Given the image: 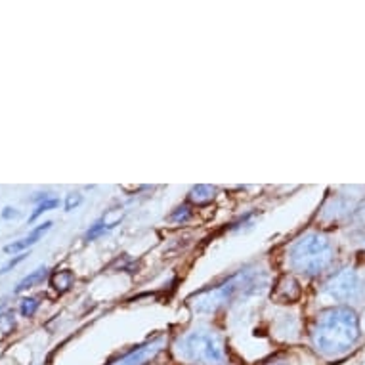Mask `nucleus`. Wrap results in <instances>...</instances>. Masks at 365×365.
<instances>
[{"instance_id":"1","label":"nucleus","mask_w":365,"mask_h":365,"mask_svg":"<svg viewBox=\"0 0 365 365\" xmlns=\"http://www.w3.org/2000/svg\"><path fill=\"white\" fill-rule=\"evenodd\" d=\"M312 350L319 358L335 361L352 352L361 339L359 317L352 306H331L319 312L308 331Z\"/></svg>"},{"instance_id":"2","label":"nucleus","mask_w":365,"mask_h":365,"mask_svg":"<svg viewBox=\"0 0 365 365\" xmlns=\"http://www.w3.org/2000/svg\"><path fill=\"white\" fill-rule=\"evenodd\" d=\"M266 285H268V274L264 269L247 266L226 277L224 282L195 293L190 302L197 314H215L224 306L232 304L234 300L257 297L266 289Z\"/></svg>"},{"instance_id":"3","label":"nucleus","mask_w":365,"mask_h":365,"mask_svg":"<svg viewBox=\"0 0 365 365\" xmlns=\"http://www.w3.org/2000/svg\"><path fill=\"white\" fill-rule=\"evenodd\" d=\"M173 352L178 361L186 365H227L224 336L209 325H199L178 336Z\"/></svg>"},{"instance_id":"4","label":"nucleus","mask_w":365,"mask_h":365,"mask_svg":"<svg viewBox=\"0 0 365 365\" xmlns=\"http://www.w3.org/2000/svg\"><path fill=\"white\" fill-rule=\"evenodd\" d=\"M336 247L329 235L322 232H308L300 235L287 251L289 268L302 276L316 277L333 266Z\"/></svg>"},{"instance_id":"5","label":"nucleus","mask_w":365,"mask_h":365,"mask_svg":"<svg viewBox=\"0 0 365 365\" xmlns=\"http://www.w3.org/2000/svg\"><path fill=\"white\" fill-rule=\"evenodd\" d=\"M322 294L335 306H350L365 300V272L356 266L335 269L322 285Z\"/></svg>"},{"instance_id":"6","label":"nucleus","mask_w":365,"mask_h":365,"mask_svg":"<svg viewBox=\"0 0 365 365\" xmlns=\"http://www.w3.org/2000/svg\"><path fill=\"white\" fill-rule=\"evenodd\" d=\"M165 348H167V336L157 335L113 359L109 365H151L155 364Z\"/></svg>"},{"instance_id":"7","label":"nucleus","mask_w":365,"mask_h":365,"mask_svg":"<svg viewBox=\"0 0 365 365\" xmlns=\"http://www.w3.org/2000/svg\"><path fill=\"white\" fill-rule=\"evenodd\" d=\"M52 226H54V224H52V222H50V220L44 222V224H41V226H36L29 235H25L24 240L14 241V243H10V245L4 247V251L10 252V255H12V252H19V255H21V252L27 251L29 247H33V245H35V243H38L42 235L46 234V232H48V230Z\"/></svg>"},{"instance_id":"8","label":"nucleus","mask_w":365,"mask_h":365,"mask_svg":"<svg viewBox=\"0 0 365 365\" xmlns=\"http://www.w3.org/2000/svg\"><path fill=\"white\" fill-rule=\"evenodd\" d=\"M46 276H48V268H46V266H41V268H36L35 272H31L29 276H25L24 279L18 283V287L14 289V293L19 294V293H24V291H27V289L35 287L36 283L44 282V277H46Z\"/></svg>"},{"instance_id":"9","label":"nucleus","mask_w":365,"mask_h":365,"mask_svg":"<svg viewBox=\"0 0 365 365\" xmlns=\"http://www.w3.org/2000/svg\"><path fill=\"white\" fill-rule=\"evenodd\" d=\"M73 282H75V276H73L71 269H58L50 277V283L58 293H67L71 289Z\"/></svg>"},{"instance_id":"10","label":"nucleus","mask_w":365,"mask_h":365,"mask_svg":"<svg viewBox=\"0 0 365 365\" xmlns=\"http://www.w3.org/2000/svg\"><path fill=\"white\" fill-rule=\"evenodd\" d=\"M119 222H106V218L94 222V224H92V226L88 227V232H86V235H84V240H86V241H94V240H98V237H102L103 234H108V232H111V230H113V227L117 226Z\"/></svg>"},{"instance_id":"11","label":"nucleus","mask_w":365,"mask_h":365,"mask_svg":"<svg viewBox=\"0 0 365 365\" xmlns=\"http://www.w3.org/2000/svg\"><path fill=\"white\" fill-rule=\"evenodd\" d=\"M216 190L212 186H197L193 187L192 193H190V199H192L193 203L203 205V203H210L212 199H215Z\"/></svg>"},{"instance_id":"12","label":"nucleus","mask_w":365,"mask_h":365,"mask_svg":"<svg viewBox=\"0 0 365 365\" xmlns=\"http://www.w3.org/2000/svg\"><path fill=\"white\" fill-rule=\"evenodd\" d=\"M58 207H60V199L50 197V199H46V201H42V203L36 205V209L33 210V215L29 216V222H35L38 216H42L44 212H48V210H52V209H58Z\"/></svg>"},{"instance_id":"13","label":"nucleus","mask_w":365,"mask_h":365,"mask_svg":"<svg viewBox=\"0 0 365 365\" xmlns=\"http://www.w3.org/2000/svg\"><path fill=\"white\" fill-rule=\"evenodd\" d=\"M38 306H41L38 299H35V297H27V299L21 300V304H19V314L24 317H33L36 314V310H38Z\"/></svg>"},{"instance_id":"14","label":"nucleus","mask_w":365,"mask_h":365,"mask_svg":"<svg viewBox=\"0 0 365 365\" xmlns=\"http://www.w3.org/2000/svg\"><path fill=\"white\" fill-rule=\"evenodd\" d=\"M192 218V210H190V207L187 205H184V207H178V209L174 210L173 215H170V220L176 222V224H184V222H187Z\"/></svg>"},{"instance_id":"15","label":"nucleus","mask_w":365,"mask_h":365,"mask_svg":"<svg viewBox=\"0 0 365 365\" xmlns=\"http://www.w3.org/2000/svg\"><path fill=\"white\" fill-rule=\"evenodd\" d=\"M81 203H83V195H81L78 192H75V193H69V195H67L63 207H66V210H73V209H77Z\"/></svg>"},{"instance_id":"16","label":"nucleus","mask_w":365,"mask_h":365,"mask_svg":"<svg viewBox=\"0 0 365 365\" xmlns=\"http://www.w3.org/2000/svg\"><path fill=\"white\" fill-rule=\"evenodd\" d=\"M14 325H16V322H14L12 312L0 314V327H2V331H4V333H8L10 329H14Z\"/></svg>"},{"instance_id":"17","label":"nucleus","mask_w":365,"mask_h":365,"mask_svg":"<svg viewBox=\"0 0 365 365\" xmlns=\"http://www.w3.org/2000/svg\"><path fill=\"white\" fill-rule=\"evenodd\" d=\"M25 257H27V255H25V252H21V255H18V257H16V258H12L10 262L4 264V266L0 268V274H8V272H10V269H12V268H16V266H18L19 262H24Z\"/></svg>"},{"instance_id":"18","label":"nucleus","mask_w":365,"mask_h":365,"mask_svg":"<svg viewBox=\"0 0 365 365\" xmlns=\"http://www.w3.org/2000/svg\"><path fill=\"white\" fill-rule=\"evenodd\" d=\"M0 215H2V218H4V220H14V218H18L19 216V210L12 209V207H4Z\"/></svg>"},{"instance_id":"19","label":"nucleus","mask_w":365,"mask_h":365,"mask_svg":"<svg viewBox=\"0 0 365 365\" xmlns=\"http://www.w3.org/2000/svg\"><path fill=\"white\" fill-rule=\"evenodd\" d=\"M151 365H167V364H157V361H155V364H151Z\"/></svg>"}]
</instances>
